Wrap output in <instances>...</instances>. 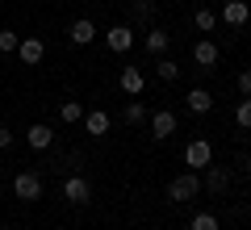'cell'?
Instances as JSON below:
<instances>
[{"label": "cell", "instance_id": "obj_21", "mask_svg": "<svg viewBox=\"0 0 251 230\" xmlns=\"http://www.w3.org/2000/svg\"><path fill=\"white\" fill-rule=\"evenodd\" d=\"M122 117H126V122H130V126H138V122H143V117H147V105H143V101H130Z\"/></svg>", "mask_w": 251, "mask_h": 230}, {"label": "cell", "instance_id": "obj_13", "mask_svg": "<svg viewBox=\"0 0 251 230\" xmlns=\"http://www.w3.org/2000/svg\"><path fill=\"white\" fill-rule=\"evenodd\" d=\"M143 71L138 67H122V92H130V97H143Z\"/></svg>", "mask_w": 251, "mask_h": 230}, {"label": "cell", "instance_id": "obj_20", "mask_svg": "<svg viewBox=\"0 0 251 230\" xmlns=\"http://www.w3.org/2000/svg\"><path fill=\"white\" fill-rule=\"evenodd\" d=\"M155 76H159L163 84H172V80H176V76H180V67H176V63H172V59H159V63H155Z\"/></svg>", "mask_w": 251, "mask_h": 230}, {"label": "cell", "instance_id": "obj_1", "mask_svg": "<svg viewBox=\"0 0 251 230\" xmlns=\"http://www.w3.org/2000/svg\"><path fill=\"white\" fill-rule=\"evenodd\" d=\"M197 193H201V180H197V172H180V176L168 184V201H176V205L193 201Z\"/></svg>", "mask_w": 251, "mask_h": 230}, {"label": "cell", "instance_id": "obj_10", "mask_svg": "<svg viewBox=\"0 0 251 230\" xmlns=\"http://www.w3.org/2000/svg\"><path fill=\"white\" fill-rule=\"evenodd\" d=\"M25 142H29L34 151H46V147L54 142V130H50L46 122H38V126H29V130H25Z\"/></svg>", "mask_w": 251, "mask_h": 230}, {"label": "cell", "instance_id": "obj_24", "mask_svg": "<svg viewBox=\"0 0 251 230\" xmlns=\"http://www.w3.org/2000/svg\"><path fill=\"white\" fill-rule=\"evenodd\" d=\"M193 230H222V226H218L214 213H197V218H193Z\"/></svg>", "mask_w": 251, "mask_h": 230}, {"label": "cell", "instance_id": "obj_5", "mask_svg": "<svg viewBox=\"0 0 251 230\" xmlns=\"http://www.w3.org/2000/svg\"><path fill=\"white\" fill-rule=\"evenodd\" d=\"M222 21H226V26H234V29H243L251 21L247 0H226V4H222Z\"/></svg>", "mask_w": 251, "mask_h": 230}, {"label": "cell", "instance_id": "obj_11", "mask_svg": "<svg viewBox=\"0 0 251 230\" xmlns=\"http://www.w3.org/2000/svg\"><path fill=\"white\" fill-rule=\"evenodd\" d=\"M67 38H72L75 46H88L92 38H97V26H92L88 17H80V21H72V29H67Z\"/></svg>", "mask_w": 251, "mask_h": 230}, {"label": "cell", "instance_id": "obj_16", "mask_svg": "<svg viewBox=\"0 0 251 230\" xmlns=\"http://www.w3.org/2000/svg\"><path fill=\"white\" fill-rule=\"evenodd\" d=\"M59 117H63L67 126L84 122V105H80V101H63V105H59Z\"/></svg>", "mask_w": 251, "mask_h": 230}, {"label": "cell", "instance_id": "obj_23", "mask_svg": "<svg viewBox=\"0 0 251 230\" xmlns=\"http://www.w3.org/2000/svg\"><path fill=\"white\" fill-rule=\"evenodd\" d=\"M155 17V4L151 0H134V21H151Z\"/></svg>", "mask_w": 251, "mask_h": 230}, {"label": "cell", "instance_id": "obj_17", "mask_svg": "<svg viewBox=\"0 0 251 230\" xmlns=\"http://www.w3.org/2000/svg\"><path fill=\"white\" fill-rule=\"evenodd\" d=\"M193 26H197L201 34H214V29H218V13H214V9H197V17H193Z\"/></svg>", "mask_w": 251, "mask_h": 230}, {"label": "cell", "instance_id": "obj_18", "mask_svg": "<svg viewBox=\"0 0 251 230\" xmlns=\"http://www.w3.org/2000/svg\"><path fill=\"white\" fill-rule=\"evenodd\" d=\"M205 184H209V193H226V184H230V176H226L222 168H214V163H209V176H205Z\"/></svg>", "mask_w": 251, "mask_h": 230}, {"label": "cell", "instance_id": "obj_4", "mask_svg": "<svg viewBox=\"0 0 251 230\" xmlns=\"http://www.w3.org/2000/svg\"><path fill=\"white\" fill-rule=\"evenodd\" d=\"M63 197H67L72 205H88L92 201V184L84 176H67V180H63Z\"/></svg>", "mask_w": 251, "mask_h": 230}, {"label": "cell", "instance_id": "obj_19", "mask_svg": "<svg viewBox=\"0 0 251 230\" xmlns=\"http://www.w3.org/2000/svg\"><path fill=\"white\" fill-rule=\"evenodd\" d=\"M21 46V34H13V29H0V54H17Z\"/></svg>", "mask_w": 251, "mask_h": 230}, {"label": "cell", "instance_id": "obj_15", "mask_svg": "<svg viewBox=\"0 0 251 230\" xmlns=\"http://www.w3.org/2000/svg\"><path fill=\"white\" fill-rule=\"evenodd\" d=\"M84 130H88V134H97V138H100V134L109 130V113H100V109L84 113Z\"/></svg>", "mask_w": 251, "mask_h": 230}, {"label": "cell", "instance_id": "obj_27", "mask_svg": "<svg viewBox=\"0 0 251 230\" xmlns=\"http://www.w3.org/2000/svg\"><path fill=\"white\" fill-rule=\"evenodd\" d=\"M243 172H247V176H251V155H247V163H243Z\"/></svg>", "mask_w": 251, "mask_h": 230}, {"label": "cell", "instance_id": "obj_22", "mask_svg": "<svg viewBox=\"0 0 251 230\" xmlns=\"http://www.w3.org/2000/svg\"><path fill=\"white\" fill-rule=\"evenodd\" d=\"M234 122H239L243 130H251V97L239 101V109H234Z\"/></svg>", "mask_w": 251, "mask_h": 230}, {"label": "cell", "instance_id": "obj_12", "mask_svg": "<svg viewBox=\"0 0 251 230\" xmlns=\"http://www.w3.org/2000/svg\"><path fill=\"white\" fill-rule=\"evenodd\" d=\"M143 46H147V51H151V54H163V51H168V46H172V34H168V29H159V26H155V29H147Z\"/></svg>", "mask_w": 251, "mask_h": 230}, {"label": "cell", "instance_id": "obj_9", "mask_svg": "<svg viewBox=\"0 0 251 230\" xmlns=\"http://www.w3.org/2000/svg\"><path fill=\"white\" fill-rule=\"evenodd\" d=\"M193 63H197V67H218V46L214 42H209V38H201V42L197 46H193Z\"/></svg>", "mask_w": 251, "mask_h": 230}, {"label": "cell", "instance_id": "obj_26", "mask_svg": "<svg viewBox=\"0 0 251 230\" xmlns=\"http://www.w3.org/2000/svg\"><path fill=\"white\" fill-rule=\"evenodd\" d=\"M13 147V130H4V126H0V151H9Z\"/></svg>", "mask_w": 251, "mask_h": 230}, {"label": "cell", "instance_id": "obj_25", "mask_svg": "<svg viewBox=\"0 0 251 230\" xmlns=\"http://www.w3.org/2000/svg\"><path fill=\"white\" fill-rule=\"evenodd\" d=\"M239 92H243V97H251V67L239 71Z\"/></svg>", "mask_w": 251, "mask_h": 230}, {"label": "cell", "instance_id": "obj_2", "mask_svg": "<svg viewBox=\"0 0 251 230\" xmlns=\"http://www.w3.org/2000/svg\"><path fill=\"white\" fill-rule=\"evenodd\" d=\"M209 163H214V147H209V138H193L184 147V168H209Z\"/></svg>", "mask_w": 251, "mask_h": 230}, {"label": "cell", "instance_id": "obj_28", "mask_svg": "<svg viewBox=\"0 0 251 230\" xmlns=\"http://www.w3.org/2000/svg\"><path fill=\"white\" fill-rule=\"evenodd\" d=\"M0 4H4V0H0Z\"/></svg>", "mask_w": 251, "mask_h": 230}, {"label": "cell", "instance_id": "obj_6", "mask_svg": "<svg viewBox=\"0 0 251 230\" xmlns=\"http://www.w3.org/2000/svg\"><path fill=\"white\" fill-rule=\"evenodd\" d=\"M176 134V113L172 109H159V113H151V138H172Z\"/></svg>", "mask_w": 251, "mask_h": 230}, {"label": "cell", "instance_id": "obj_14", "mask_svg": "<svg viewBox=\"0 0 251 230\" xmlns=\"http://www.w3.org/2000/svg\"><path fill=\"white\" fill-rule=\"evenodd\" d=\"M184 101H188V113H209V109H214V97H209L205 88H193Z\"/></svg>", "mask_w": 251, "mask_h": 230}, {"label": "cell", "instance_id": "obj_8", "mask_svg": "<svg viewBox=\"0 0 251 230\" xmlns=\"http://www.w3.org/2000/svg\"><path fill=\"white\" fill-rule=\"evenodd\" d=\"M130 46H134V29H130V26H113V29H109V51H113V54H126Z\"/></svg>", "mask_w": 251, "mask_h": 230}, {"label": "cell", "instance_id": "obj_3", "mask_svg": "<svg viewBox=\"0 0 251 230\" xmlns=\"http://www.w3.org/2000/svg\"><path fill=\"white\" fill-rule=\"evenodd\" d=\"M13 193H17V201H38L42 197V176L38 172H21L13 180Z\"/></svg>", "mask_w": 251, "mask_h": 230}, {"label": "cell", "instance_id": "obj_7", "mask_svg": "<svg viewBox=\"0 0 251 230\" xmlns=\"http://www.w3.org/2000/svg\"><path fill=\"white\" fill-rule=\"evenodd\" d=\"M42 54H46V42H42V38H21V46H17V59L25 63V67L42 63Z\"/></svg>", "mask_w": 251, "mask_h": 230}]
</instances>
